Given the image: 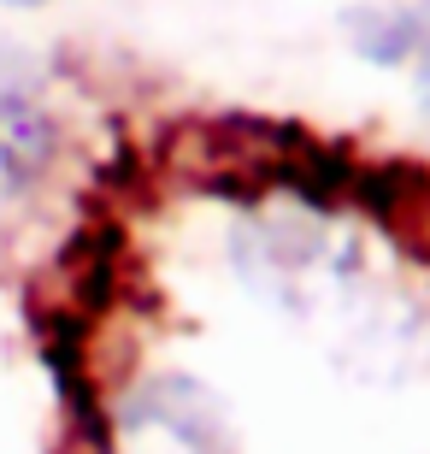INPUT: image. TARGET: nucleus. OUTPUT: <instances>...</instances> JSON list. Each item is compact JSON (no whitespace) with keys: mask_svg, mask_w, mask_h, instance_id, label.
<instances>
[{"mask_svg":"<svg viewBox=\"0 0 430 454\" xmlns=\"http://www.w3.org/2000/svg\"><path fill=\"white\" fill-rule=\"evenodd\" d=\"M418 101L430 113V24H425V42H418Z\"/></svg>","mask_w":430,"mask_h":454,"instance_id":"f03ea898","label":"nucleus"},{"mask_svg":"<svg viewBox=\"0 0 430 454\" xmlns=\"http://www.w3.org/2000/svg\"><path fill=\"white\" fill-rule=\"evenodd\" d=\"M42 153H48L42 106H35L18 83H0V171L24 177V171L42 166Z\"/></svg>","mask_w":430,"mask_h":454,"instance_id":"f257e3e1","label":"nucleus"}]
</instances>
